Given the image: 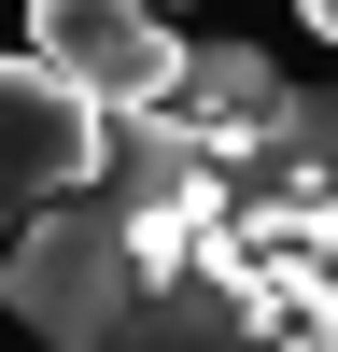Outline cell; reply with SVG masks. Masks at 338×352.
Returning a JSON list of instances; mask_svg holds the SVG:
<instances>
[{"mask_svg": "<svg viewBox=\"0 0 338 352\" xmlns=\"http://www.w3.org/2000/svg\"><path fill=\"white\" fill-rule=\"evenodd\" d=\"M84 169H99V99H71L43 56H0V226L43 212Z\"/></svg>", "mask_w": 338, "mask_h": 352, "instance_id": "obj_3", "label": "cell"}, {"mask_svg": "<svg viewBox=\"0 0 338 352\" xmlns=\"http://www.w3.org/2000/svg\"><path fill=\"white\" fill-rule=\"evenodd\" d=\"M296 14H310V28H338V0H296Z\"/></svg>", "mask_w": 338, "mask_h": 352, "instance_id": "obj_5", "label": "cell"}, {"mask_svg": "<svg viewBox=\"0 0 338 352\" xmlns=\"http://www.w3.org/2000/svg\"><path fill=\"white\" fill-rule=\"evenodd\" d=\"M155 14H183V0H155Z\"/></svg>", "mask_w": 338, "mask_h": 352, "instance_id": "obj_6", "label": "cell"}, {"mask_svg": "<svg viewBox=\"0 0 338 352\" xmlns=\"http://www.w3.org/2000/svg\"><path fill=\"white\" fill-rule=\"evenodd\" d=\"M0 310H14L28 338H56V352H127L141 338V282L169 268V254H197L212 226H183V212H141V197H113L99 169L84 184H56L43 212H14L0 226Z\"/></svg>", "mask_w": 338, "mask_h": 352, "instance_id": "obj_1", "label": "cell"}, {"mask_svg": "<svg viewBox=\"0 0 338 352\" xmlns=\"http://www.w3.org/2000/svg\"><path fill=\"white\" fill-rule=\"evenodd\" d=\"M28 56H43L71 99H99V113H141V99H169V14L155 0H28Z\"/></svg>", "mask_w": 338, "mask_h": 352, "instance_id": "obj_2", "label": "cell"}, {"mask_svg": "<svg viewBox=\"0 0 338 352\" xmlns=\"http://www.w3.org/2000/svg\"><path fill=\"white\" fill-rule=\"evenodd\" d=\"M169 113H183L197 141H212L225 169L254 155V127L282 113V71H268V43H183L169 56Z\"/></svg>", "mask_w": 338, "mask_h": 352, "instance_id": "obj_4", "label": "cell"}]
</instances>
